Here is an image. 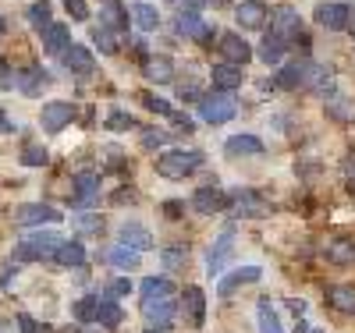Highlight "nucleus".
Wrapping results in <instances>:
<instances>
[{"label":"nucleus","mask_w":355,"mask_h":333,"mask_svg":"<svg viewBox=\"0 0 355 333\" xmlns=\"http://www.w3.org/2000/svg\"><path fill=\"white\" fill-rule=\"evenodd\" d=\"M61 245H64V237H61V234H53V231H36V234L21 237L18 245H15V252H11V262H36V259H53Z\"/></svg>","instance_id":"obj_1"},{"label":"nucleus","mask_w":355,"mask_h":333,"mask_svg":"<svg viewBox=\"0 0 355 333\" xmlns=\"http://www.w3.org/2000/svg\"><path fill=\"white\" fill-rule=\"evenodd\" d=\"M196 167H202V153L199 149H171V153H164L157 160V174L164 177H189Z\"/></svg>","instance_id":"obj_2"},{"label":"nucleus","mask_w":355,"mask_h":333,"mask_svg":"<svg viewBox=\"0 0 355 333\" xmlns=\"http://www.w3.org/2000/svg\"><path fill=\"white\" fill-rule=\"evenodd\" d=\"M270 36H277L284 46L288 43H306V28H302V18L295 15L291 8H281L270 21Z\"/></svg>","instance_id":"obj_3"},{"label":"nucleus","mask_w":355,"mask_h":333,"mask_svg":"<svg viewBox=\"0 0 355 333\" xmlns=\"http://www.w3.org/2000/svg\"><path fill=\"white\" fill-rule=\"evenodd\" d=\"M234 110H239V103H234V96H227V93L199 100V114H202V120H210V125H224V120L234 117Z\"/></svg>","instance_id":"obj_4"},{"label":"nucleus","mask_w":355,"mask_h":333,"mask_svg":"<svg viewBox=\"0 0 355 333\" xmlns=\"http://www.w3.org/2000/svg\"><path fill=\"white\" fill-rule=\"evenodd\" d=\"M174 28H178V33H182L185 39H199V43H210V36L217 33L214 25H206V21L199 18V11H196V8H182V11H178Z\"/></svg>","instance_id":"obj_5"},{"label":"nucleus","mask_w":355,"mask_h":333,"mask_svg":"<svg viewBox=\"0 0 355 333\" xmlns=\"http://www.w3.org/2000/svg\"><path fill=\"white\" fill-rule=\"evenodd\" d=\"M231 255H234V227H224V231L217 234V241H214L210 255H206V273L217 277L220 269L231 262Z\"/></svg>","instance_id":"obj_6"},{"label":"nucleus","mask_w":355,"mask_h":333,"mask_svg":"<svg viewBox=\"0 0 355 333\" xmlns=\"http://www.w3.org/2000/svg\"><path fill=\"white\" fill-rule=\"evenodd\" d=\"M11 220H15L18 227H36V224H57V220H61V209H53V206H46V202H28V206L15 209V213H11Z\"/></svg>","instance_id":"obj_7"},{"label":"nucleus","mask_w":355,"mask_h":333,"mask_svg":"<svg viewBox=\"0 0 355 333\" xmlns=\"http://www.w3.org/2000/svg\"><path fill=\"white\" fill-rule=\"evenodd\" d=\"M142 316L150 319V330H164L174 319V294L171 298H142Z\"/></svg>","instance_id":"obj_8"},{"label":"nucleus","mask_w":355,"mask_h":333,"mask_svg":"<svg viewBox=\"0 0 355 333\" xmlns=\"http://www.w3.org/2000/svg\"><path fill=\"white\" fill-rule=\"evenodd\" d=\"M220 53H224V64H234V68H242L249 64V57H252V46L239 36V33H224L220 39Z\"/></svg>","instance_id":"obj_9"},{"label":"nucleus","mask_w":355,"mask_h":333,"mask_svg":"<svg viewBox=\"0 0 355 333\" xmlns=\"http://www.w3.org/2000/svg\"><path fill=\"white\" fill-rule=\"evenodd\" d=\"M227 202H231V209H234V213H239V217H266V213H270V206H266V199H259L256 192H231L227 195Z\"/></svg>","instance_id":"obj_10"},{"label":"nucleus","mask_w":355,"mask_h":333,"mask_svg":"<svg viewBox=\"0 0 355 333\" xmlns=\"http://www.w3.org/2000/svg\"><path fill=\"white\" fill-rule=\"evenodd\" d=\"M316 21H320L323 28H331V33H338V28H348L352 8H348V4H338V0H331V4H320V8H316Z\"/></svg>","instance_id":"obj_11"},{"label":"nucleus","mask_w":355,"mask_h":333,"mask_svg":"<svg viewBox=\"0 0 355 333\" xmlns=\"http://www.w3.org/2000/svg\"><path fill=\"white\" fill-rule=\"evenodd\" d=\"M309 71H313V64H309L306 57H302V60H288V64L277 71L274 85H277V89H299V85H306Z\"/></svg>","instance_id":"obj_12"},{"label":"nucleus","mask_w":355,"mask_h":333,"mask_svg":"<svg viewBox=\"0 0 355 333\" xmlns=\"http://www.w3.org/2000/svg\"><path fill=\"white\" fill-rule=\"evenodd\" d=\"M71 120H75V107L71 103H46L43 114H40V125L46 132H61V128L71 125Z\"/></svg>","instance_id":"obj_13"},{"label":"nucleus","mask_w":355,"mask_h":333,"mask_svg":"<svg viewBox=\"0 0 355 333\" xmlns=\"http://www.w3.org/2000/svg\"><path fill=\"white\" fill-rule=\"evenodd\" d=\"M121 245L132 249V252H150V249H157V241L142 224L128 220V224H121Z\"/></svg>","instance_id":"obj_14"},{"label":"nucleus","mask_w":355,"mask_h":333,"mask_svg":"<svg viewBox=\"0 0 355 333\" xmlns=\"http://www.w3.org/2000/svg\"><path fill=\"white\" fill-rule=\"evenodd\" d=\"M64 68L71 71V75H78V78H85V75H93V68H96V60H93V53H89L85 46H68L64 53Z\"/></svg>","instance_id":"obj_15"},{"label":"nucleus","mask_w":355,"mask_h":333,"mask_svg":"<svg viewBox=\"0 0 355 333\" xmlns=\"http://www.w3.org/2000/svg\"><path fill=\"white\" fill-rule=\"evenodd\" d=\"M192 209H199V213H220V209H227V195L214 185H206L192 195Z\"/></svg>","instance_id":"obj_16"},{"label":"nucleus","mask_w":355,"mask_h":333,"mask_svg":"<svg viewBox=\"0 0 355 333\" xmlns=\"http://www.w3.org/2000/svg\"><path fill=\"white\" fill-rule=\"evenodd\" d=\"M234 21H239L242 28H263L266 4H259V0H242V4L234 8Z\"/></svg>","instance_id":"obj_17"},{"label":"nucleus","mask_w":355,"mask_h":333,"mask_svg":"<svg viewBox=\"0 0 355 333\" xmlns=\"http://www.w3.org/2000/svg\"><path fill=\"white\" fill-rule=\"evenodd\" d=\"M182 312L189 316L192 326H202V319H206V294H202L199 287H185V294H182Z\"/></svg>","instance_id":"obj_18"},{"label":"nucleus","mask_w":355,"mask_h":333,"mask_svg":"<svg viewBox=\"0 0 355 333\" xmlns=\"http://www.w3.org/2000/svg\"><path fill=\"white\" fill-rule=\"evenodd\" d=\"M259 277H263V269H259V266H242V269H234L231 277H224L217 291H220V294L227 298V294H231L234 287H242V284H256Z\"/></svg>","instance_id":"obj_19"},{"label":"nucleus","mask_w":355,"mask_h":333,"mask_svg":"<svg viewBox=\"0 0 355 333\" xmlns=\"http://www.w3.org/2000/svg\"><path fill=\"white\" fill-rule=\"evenodd\" d=\"M57 266H64V269H75V266H85V249L78 245V241H64L61 249H57L53 255Z\"/></svg>","instance_id":"obj_20"},{"label":"nucleus","mask_w":355,"mask_h":333,"mask_svg":"<svg viewBox=\"0 0 355 333\" xmlns=\"http://www.w3.org/2000/svg\"><path fill=\"white\" fill-rule=\"evenodd\" d=\"M224 149L231 156H256V153H263V142L252 138V135H231Z\"/></svg>","instance_id":"obj_21"},{"label":"nucleus","mask_w":355,"mask_h":333,"mask_svg":"<svg viewBox=\"0 0 355 333\" xmlns=\"http://www.w3.org/2000/svg\"><path fill=\"white\" fill-rule=\"evenodd\" d=\"M96 323L110 333L117 323H121V305H117L114 298H107V294H103V298H100V305H96Z\"/></svg>","instance_id":"obj_22"},{"label":"nucleus","mask_w":355,"mask_h":333,"mask_svg":"<svg viewBox=\"0 0 355 333\" xmlns=\"http://www.w3.org/2000/svg\"><path fill=\"white\" fill-rule=\"evenodd\" d=\"M214 85L220 89V93L239 89V85H242V68H234V64H217V68H214Z\"/></svg>","instance_id":"obj_23"},{"label":"nucleus","mask_w":355,"mask_h":333,"mask_svg":"<svg viewBox=\"0 0 355 333\" xmlns=\"http://www.w3.org/2000/svg\"><path fill=\"white\" fill-rule=\"evenodd\" d=\"M96 192H100V177H96V174H78V177H75V202H78V206L93 202Z\"/></svg>","instance_id":"obj_24"},{"label":"nucleus","mask_w":355,"mask_h":333,"mask_svg":"<svg viewBox=\"0 0 355 333\" xmlns=\"http://www.w3.org/2000/svg\"><path fill=\"white\" fill-rule=\"evenodd\" d=\"M71 43H68V28L64 25H50L43 33V53H64Z\"/></svg>","instance_id":"obj_25"},{"label":"nucleus","mask_w":355,"mask_h":333,"mask_svg":"<svg viewBox=\"0 0 355 333\" xmlns=\"http://www.w3.org/2000/svg\"><path fill=\"white\" fill-rule=\"evenodd\" d=\"M132 21L142 28V33H153V28L160 25V15H157L153 4H142L139 0V4H132Z\"/></svg>","instance_id":"obj_26"},{"label":"nucleus","mask_w":355,"mask_h":333,"mask_svg":"<svg viewBox=\"0 0 355 333\" xmlns=\"http://www.w3.org/2000/svg\"><path fill=\"white\" fill-rule=\"evenodd\" d=\"M142 75L150 78V82H157V85L160 82H171V75H174L171 71V57H164V53L160 57H150V60H146V68H142Z\"/></svg>","instance_id":"obj_27"},{"label":"nucleus","mask_w":355,"mask_h":333,"mask_svg":"<svg viewBox=\"0 0 355 333\" xmlns=\"http://www.w3.org/2000/svg\"><path fill=\"white\" fill-rule=\"evenodd\" d=\"M327 298H331V305H334L338 312H348V316H355V287H352V284L331 287V291H327Z\"/></svg>","instance_id":"obj_28"},{"label":"nucleus","mask_w":355,"mask_h":333,"mask_svg":"<svg viewBox=\"0 0 355 333\" xmlns=\"http://www.w3.org/2000/svg\"><path fill=\"white\" fill-rule=\"evenodd\" d=\"M100 25L110 28V33H121V28H128V15H125V8L103 4V8H100Z\"/></svg>","instance_id":"obj_29"},{"label":"nucleus","mask_w":355,"mask_h":333,"mask_svg":"<svg viewBox=\"0 0 355 333\" xmlns=\"http://www.w3.org/2000/svg\"><path fill=\"white\" fill-rule=\"evenodd\" d=\"M139 291H142V298H171L174 294V284L167 277H146L139 284Z\"/></svg>","instance_id":"obj_30"},{"label":"nucleus","mask_w":355,"mask_h":333,"mask_svg":"<svg viewBox=\"0 0 355 333\" xmlns=\"http://www.w3.org/2000/svg\"><path fill=\"white\" fill-rule=\"evenodd\" d=\"M107 262H110L114 269H125V273H128V269L139 266V252H132V249H125V245H117V249L107 252Z\"/></svg>","instance_id":"obj_31"},{"label":"nucleus","mask_w":355,"mask_h":333,"mask_svg":"<svg viewBox=\"0 0 355 333\" xmlns=\"http://www.w3.org/2000/svg\"><path fill=\"white\" fill-rule=\"evenodd\" d=\"M327 255H331V262L348 266V262H355V245H352V241H345V237H334L331 245H327Z\"/></svg>","instance_id":"obj_32"},{"label":"nucleus","mask_w":355,"mask_h":333,"mask_svg":"<svg viewBox=\"0 0 355 333\" xmlns=\"http://www.w3.org/2000/svg\"><path fill=\"white\" fill-rule=\"evenodd\" d=\"M256 319H259V333H284L277 316H274V309H270V301H259L256 305Z\"/></svg>","instance_id":"obj_33"},{"label":"nucleus","mask_w":355,"mask_h":333,"mask_svg":"<svg viewBox=\"0 0 355 333\" xmlns=\"http://www.w3.org/2000/svg\"><path fill=\"white\" fill-rule=\"evenodd\" d=\"M96 305H100V294H85L82 301H75V319L78 323H96Z\"/></svg>","instance_id":"obj_34"},{"label":"nucleus","mask_w":355,"mask_h":333,"mask_svg":"<svg viewBox=\"0 0 355 333\" xmlns=\"http://www.w3.org/2000/svg\"><path fill=\"white\" fill-rule=\"evenodd\" d=\"M28 21H33L36 28H43V33L53 25V21H50V4H46V0H36V4L28 8Z\"/></svg>","instance_id":"obj_35"},{"label":"nucleus","mask_w":355,"mask_h":333,"mask_svg":"<svg viewBox=\"0 0 355 333\" xmlns=\"http://www.w3.org/2000/svg\"><path fill=\"white\" fill-rule=\"evenodd\" d=\"M281 53H284V43H281L277 36H266V39H263V46H259V57L266 60V64H277V60H281Z\"/></svg>","instance_id":"obj_36"},{"label":"nucleus","mask_w":355,"mask_h":333,"mask_svg":"<svg viewBox=\"0 0 355 333\" xmlns=\"http://www.w3.org/2000/svg\"><path fill=\"white\" fill-rule=\"evenodd\" d=\"M306 85L313 89V93H327V89H331V68H316V64H313Z\"/></svg>","instance_id":"obj_37"},{"label":"nucleus","mask_w":355,"mask_h":333,"mask_svg":"<svg viewBox=\"0 0 355 333\" xmlns=\"http://www.w3.org/2000/svg\"><path fill=\"white\" fill-rule=\"evenodd\" d=\"M40 78H43L40 68H25V71L15 78V85L21 89V93H36V89H40Z\"/></svg>","instance_id":"obj_38"},{"label":"nucleus","mask_w":355,"mask_h":333,"mask_svg":"<svg viewBox=\"0 0 355 333\" xmlns=\"http://www.w3.org/2000/svg\"><path fill=\"white\" fill-rule=\"evenodd\" d=\"M93 39H96L100 53H117V39H114V33H110V28L96 25V28H93Z\"/></svg>","instance_id":"obj_39"},{"label":"nucleus","mask_w":355,"mask_h":333,"mask_svg":"<svg viewBox=\"0 0 355 333\" xmlns=\"http://www.w3.org/2000/svg\"><path fill=\"white\" fill-rule=\"evenodd\" d=\"M135 120H132V114H125V110H110V117H107V128L110 132H125V128H132Z\"/></svg>","instance_id":"obj_40"},{"label":"nucleus","mask_w":355,"mask_h":333,"mask_svg":"<svg viewBox=\"0 0 355 333\" xmlns=\"http://www.w3.org/2000/svg\"><path fill=\"white\" fill-rule=\"evenodd\" d=\"M50 156H46V149H40V145H28L25 153H21V163L25 167H43Z\"/></svg>","instance_id":"obj_41"},{"label":"nucleus","mask_w":355,"mask_h":333,"mask_svg":"<svg viewBox=\"0 0 355 333\" xmlns=\"http://www.w3.org/2000/svg\"><path fill=\"white\" fill-rule=\"evenodd\" d=\"M189 259V249H164V266L167 269H182Z\"/></svg>","instance_id":"obj_42"},{"label":"nucleus","mask_w":355,"mask_h":333,"mask_svg":"<svg viewBox=\"0 0 355 333\" xmlns=\"http://www.w3.org/2000/svg\"><path fill=\"white\" fill-rule=\"evenodd\" d=\"M125 294H132V280H128V277H117V280L107 284V298L117 301V298H125Z\"/></svg>","instance_id":"obj_43"},{"label":"nucleus","mask_w":355,"mask_h":333,"mask_svg":"<svg viewBox=\"0 0 355 333\" xmlns=\"http://www.w3.org/2000/svg\"><path fill=\"white\" fill-rule=\"evenodd\" d=\"M327 114H331V117H341V120H355V103H345V100H334V103L327 107Z\"/></svg>","instance_id":"obj_44"},{"label":"nucleus","mask_w":355,"mask_h":333,"mask_svg":"<svg viewBox=\"0 0 355 333\" xmlns=\"http://www.w3.org/2000/svg\"><path fill=\"white\" fill-rule=\"evenodd\" d=\"M64 8H68V15H71L75 21H85V18H89V8H85V0H64Z\"/></svg>","instance_id":"obj_45"},{"label":"nucleus","mask_w":355,"mask_h":333,"mask_svg":"<svg viewBox=\"0 0 355 333\" xmlns=\"http://www.w3.org/2000/svg\"><path fill=\"white\" fill-rule=\"evenodd\" d=\"M15 323H18V330H21V333H43V326H40V323H36L33 316H25V312H21V316H18Z\"/></svg>","instance_id":"obj_46"},{"label":"nucleus","mask_w":355,"mask_h":333,"mask_svg":"<svg viewBox=\"0 0 355 333\" xmlns=\"http://www.w3.org/2000/svg\"><path fill=\"white\" fill-rule=\"evenodd\" d=\"M178 96H182V100H202L196 82H182V85H178Z\"/></svg>","instance_id":"obj_47"},{"label":"nucleus","mask_w":355,"mask_h":333,"mask_svg":"<svg viewBox=\"0 0 355 333\" xmlns=\"http://www.w3.org/2000/svg\"><path fill=\"white\" fill-rule=\"evenodd\" d=\"M142 103L150 107L153 114H171V103H167V100H157V96H142Z\"/></svg>","instance_id":"obj_48"},{"label":"nucleus","mask_w":355,"mask_h":333,"mask_svg":"<svg viewBox=\"0 0 355 333\" xmlns=\"http://www.w3.org/2000/svg\"><path fill=\"white\" fill-rule=\"evenodd\" d=\"M164 138H167V135H160V132H146V135H142V142L150 145V149H153V145H160Z\"/></svg>","instance_id":"obj_49"},{"label":"nucleus","mask_w":355,"mask_h":333,"mask_svg":"<svg viewBox=\"0 0 355 333\" xmlns=\"http://www.w3.org/2000/svg\"><path fill=\"white\" fill-rule=\"evenodd\" d=\"M78 227H82V231H100V217H82Z\"/></svg>","instance_id":"obj_50"},{"label":"nucleus","mask_w":355,"mask_h":333,"mask_svg":"<svg viewBox=\"0 0 355 333\" xmlns=\"http://www.w3.org/2000/svg\"><path fill=\"white\" fill-rule=\"evenodd\" d=\"M345 174H348V185L355 188V156H348V160H345Z\"/></svg>","instance_id":"obj_51"},{"label":"nucleus","mask_w":355,"mask_h":333,"mask_svg":"<svg viewBox=\"0 0 355 333\" xmlns=\"http://www.w3.org/2000/svg\"><path fill=\"white\" fill-rule=\"evenodd\" d=\"M174 128H178V132H192L196 125H192V120H189V117H174Z\"/></svg>","instance_id":"obj_52"},{"label":"nucleus","mask_w":355,"mask_h":333,"mask_svg":"<svg viewBox=\"0 0 355 333\" xmlns=\"http://www.w3.org/2000/svg\"><path fill=\"white\" fill-rule=\"evenodd\" d=\"M288 309H291L295 316H302V312H306V305H302V301H288Z\"/></svg>","instance_id":"obj_53"},{"label":"nucleus","mask_w":355,"mask_h":333,"mask_svg":"<svg viewBox=\"0 0 355 333\" xmlns=\"http://www.w3.org/2000/svg\"><path fill=\"white\" fill-rule=\"evenodd\" d=\"M0 132H15V125H11V120H8L4 114H0Z\"/></svg>","instance_id":"obj_54"},{"label":"nucleus","mask_w":355,"mask_h":333,"mask_svg":"<svg viewBox=\"0 0 355 333\" xmlns=\"http://www.w3.org/2000/svg\"><path fill=\"white\" fill-rule=\"evenodd\" d=\"M295 333H309V326H306V323L299 319V323H295Z\"/></svg>","instance_id":"obj_55"},{"label":"nucleus","mask_w":355,"mask_h":333,"mask_svg":"<svg viewBox=\"0 0 355 333\" xmlns=\"http://www.w3.org/2000/svg\"><path fill=\"white\" fill-rule=\"evenodd\" d=\"M0 75H8V64H4V57H0Z\"/></svg>","instance_id":"obj_56"},{"label":"nucleus","mask_w":355,"mask_h":333,"mask_svg":"<svg viewBox=\"0 0 355 333\" xmlns=\"http://www.w3.org/2000/svg\"><path fill=\"white\" fill-rule=\"evenodd\" d=\"M4 28H8V25H4V18H0V36H4Z\"/></svg>","instance_id":"obj_57"},{"label":"nucleus","mask_w":355,"mask_h":333,"mask_svg":"<svg viewBox=\"0 0 355 333\" xmlns=\"http://www.w3.org/2000/svg\"><path fill=\"white\" fill-rule=\"evenodd\" d=\"M199 4H202V0H199ZM214 4H224V0H214Z\"/></svg>","instance_id":"obj_58"},{"label":"nucleus","mask_w":355,"mask_h":333,"mask_svg":"<svg viewBox=\"0 0 355 333\" xmlns=\"http://www.w3.org/2000/svg\"><path fill=\"white\" fill-rule=\"evenodd\" d=\"M103 4H117V0H103Z\"/></svg>","instance_id":"obj_59"},{"label":"nucleus","mask_w":355,"mask_h":333,"mask_svg":"<svg viewBox=\"0 0 355 333\" xmlns=\"http://www.w3.org/2000/svg\"><path fill=\"white\" fill-rule=\"evenodd\" d=\"M313 333H320V330H313Z\"/></svg>","instance_id":"obj_60"}]
</instances>
